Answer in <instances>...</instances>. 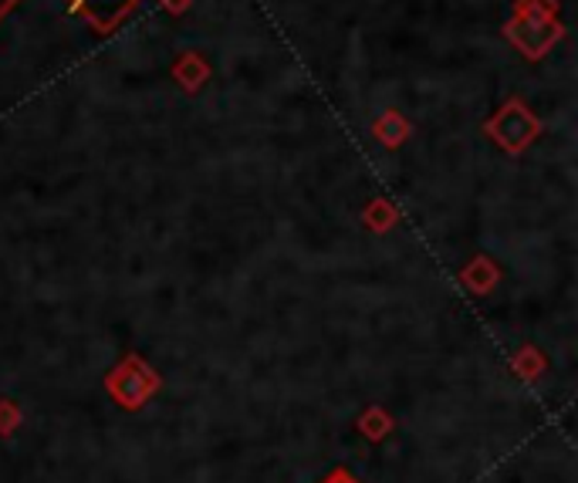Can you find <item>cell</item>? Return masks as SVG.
I'll use <instances>...</instances> for the list:
<instances>
[{
  "mask_svg": "<svg viewBox=\"0 0 578 483\" xmlns=\"http://www.w3.org/2000/svg\"><path fill=\"white\" fill-rule=\"evenodd\" d=\"M139 0H68V11L85 18L95 31H112Z\"/></svg>",
  "mask_w": 578,
  "mask_h": 483,
  "instance_id": "cell-2",
  "label": "cell"
},
{
  "mask_svg": "<svg viewBox=\"0 0 578 483\" xmlns=\"http://www.w3.org/2000/svg\"><path fill=\"white\" fill-rule=\"evenodd\" d=\"M322 483H359V480H356L349 470H345V467H335V470H332Z\"/></svg>",
  "mask_w": 578,
  "mask_h": 483,
  "instance_id": "cell-4",
  "label": "cell"
},
{
  "mask_svg": "<svg viewBox=\"0 0 578 483\" xmlns=\"http://www.w3.org/2000/svg\"><path fill=\"white\" fill-rule=\"evenodd\" d=\"M359 429L369 436V439H382L385 433H390L393 429V419L390 416H385L382 410H369L362 419H359Z\"/></svg>",
  "mask_w": 578,
  "mask_h": 483,
  "instance_id": "cell-3",
  "label": "cell"
},
{
  "mask_svg": "<svg viewBox=\"0 0 578 483\" xmlns=\"http://www.w3.org/2000/svg\"><path fill=\"white\" fill-rule=\"evenodd\" d=\"M157 389H160V379L152 376L139 358H129L123 369H115L108 376V395L126 410H139Z\"/></svg>",
  "mask_w": 578,
  "mask_h": 483,
  "instance_id": "cell-1",
  "label": "cell"
},
{
  "mask_svg": "<svg viewBox=\"0 0 578 483\" xmlns=\"http://www.w3.org/2000/svg\"><path fill=\"white\" fill-rule=\"evenodd\" d=\"M18 4H21V0H0V21H4V14H8V11H14Z\"/></svg>",
  "mask_w": 578,
  "mask_h": 483,
  "instance_id": "cell-5",
  "label": "cell"
}]
</instances>
